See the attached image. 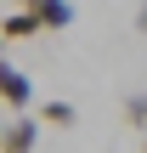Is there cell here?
Listing matches in <instances>:
<instances>
[{"mask_svg": "<svg viewBox=\"0 0 147 153\" xmlns=\"http://www.w3.org/2000/svg\"><path fill=\"white\" fill-rule=\"evenodd\" d=\"M40 125H45V119L11 114V119H6V131H0V153H34V148H40Z\"/></svg>", "mask_w": 147, "mask_h": 153, "instance_id": "obj_1", "label": "cell"}, {"mask_svg": "<svg viewBox=\"0 0 147 153\" xmlns=\"http://www.w3.org/2000/svg\"><path fill=\"white\" fill-rule=\"evenodd\" d=\"M0 97H6V108H11V114H23V108L34 102V79H28L23 68H11V62H6V68H0Z\"/></svg>", "mask_w": 147, "mask_h": 153, "instance_id": "obj_2", "label": "cell"}, {"mask_svg": "<svg viewBox=\"0 0 147 153\" xmlns=\"http://www.w3.org/2000/svg\"><path fill=\"white\" fill-rule=\"evenodd\" d=\"M23 6H28L45 28H68V23H74V0H23Z\"/></svg>", "mask_w": 147, "mask_h": 153, "instance_id": "obj_3", "label": "cell"}, {"mask_svg": "<svg viewBox=\"0 0 147 153\" xmlns=\"http://www.w3.org/2000/svg\"><path fill=\"white\" fill-rule=\"evenodd\" d=\"M0 34H6V40H34V34H45V23H40V17L23 6V11H11V17L0 23Z\"/></svg>", "mask_w": 147, "mask_h": 153, "instance_id": "obj_4", "label": "cell"}, {"mask_svg": "<svg viewBox=\"0 0 147 153\" xmlns=\"http://www.w3.org/2000/svg\"><path fill=\"white\" fill-rule=\"evenodd\" d=\"M40 119H45V125H57V131H74V125H79V108H74V102H62V97H51V102H40Z\"/></svg>", "mask_w": 147, "mask_h": 153, "instance_id": "obj_5", "label": "cell"}, {"mask_svg": "<svg viewBox=\"0 0 147 153\" xmlns=\"http://www.w3.org/2000/svg\"><path fill=\"white\" fill-rule=\"evenodd\" d=\"M125 119L147 131V97H142V91H136V97H125Z\"/></svg>", "mask_w": 147, "mask_h": 153, "instance_id": "obj_6", "label": "cell"}, {"mask_svg": "<svg viewBox=\"0 0 147 153\" xmlns=\"http://www.w3.org/2000/svg\"><path fill=\"white\" fill-rule=\"evenodd\" d=\"M136 28H142V34H147V6H142V11H136Z\"/></svg>", "mask_w": 147, "mask_h": 153, "instance_id": "obj_7", "label": "cell"}, {"mask_svg": "<svg viewBox=\"0 0 147 153\" xmlns=\"http://www.w3.org/2000/svg\"><path fill=\"white\" fill-rule=\"evenodd\" d=\"M142 153H147V142H142Z\"/></svg>", "mask_w": 147, "mask_h": 153, "instance_id": "obj_8", "label": "cell"}]
</instances>
